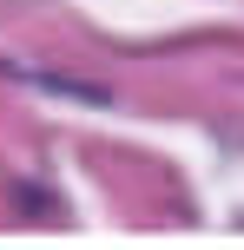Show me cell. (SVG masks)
<instances>
[{
    "label": "cell",
    "mask_w": 244,
    "mask_h": 250,
    "mask_svg": "<svg viewBox=\"0 0 244 250\" xmlns=\"http://www.w3.org/2000/svg\"><path fill=\"white\" fill-rule=\"evenodd\" d=\"M13 79H26V86L40 92H60V99H79V105H99V86H86V79H60V73H33V66H7Z\"/></svg>",
    "instance_id": "cell-1"
}]
</instances>
